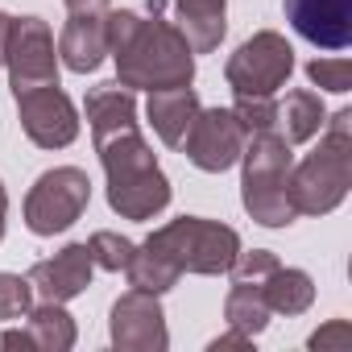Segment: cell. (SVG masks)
I'll use <instances>...</instances> for the list:
<instances>
[{
  "label": "cell",
  "instance_id": "obj_1",
  "mask_svg": "<svg viewBox=\"0 0 352 352\" xmlns=\"http://www.w3.org/2000/svg\"><path fill=\"white\" fill-rule=\"evenodd\" d=\"M87 124L108 170V204L124 220H149L170 204V183L157 170L145 137L137 133V104L124 83L87 91Z\"/></svg>",
  "mask_w": 352,
  "mask_h": 352
},
{
  "label": "cell",
  "instance_id": "obj_2",
  "mask_svg": "<svg viewBox=\"0 0 352 352\" xmlns=\"http://www.w3.org/2000/svg\"><path fill=\"white\" fill-rule=\"evenodd\" d=\"M104 30H108V50L116 54V71H120L116 83L145 87V91L191 83V75H195L191 46L157 13H153V21H141L129 9L104 13Z\"/></svg>",
  "mask_w": 352,
  "mask_h": 352
},
{
  "label": "cell",
  "instance_id": "obj_3",
  "mask_svg": "<svg viewBox=\"0 0 352 352\" xmlns=\"http://www.w3.org/2000/svg\"><path fill=\"white\" fill-rule=\"evenodd\" d=\"M348 120L352 112H336L327 120V137L323 145L294 170L286 174V199L294 208V216H323L331 212L348 187H352V137H348Z\"/></svg>",
  "mask_w": 352,
  "mask_h": 352
},
{
  "label": "cell",
  "instance_id": "obj_4",
  "mask_svg": "<svg viewBox=\"0 0 352 352\" xmlns=\"http://www.w3.org/2000/svg\"><path fill=\"white\" fill-rule=\"evenodd\" d=\"M245 208L257 224L282 228L294 220L286 199V174H290V145L270 129L245 141Z\"/></svg>",
  "mask_w": 352,
  "mask_h": 352
},
{
  "label": "cell",
  "instance_id": "obj_5",
  "mask_svg": "<svg viewBox=\"0 0 352 352\" xmlns=\"http://www.w3.org/2000/svg\"><path fill=\"white\" fill-rule=\"evenodd\" d=\"M153 249H162L179 274H228L232 257L241 253V236L228 228V224H216V220H195V216H183L166 228H157L149 236Z\"/></svg>",
  "mask_w": 352,
  "mask_h": 352
},
{
  "label": "cell",
  "instance_id": "obj_6",
  "mask_svg": "<svg viewBox=\"0 0 352 352\" xmlns=\"http://www.w3.org/2000/svg\"><path fill=\"white\" fill-rule=\"evenodd\" d=\"M87 199H91V183H87L83 170H75V166L46 170L42 179L34 183L30 199H25V224H30V232H38V236L67 232V228L83 216Z\"/></svg>",
  "mask_w": 352,
  "mask_h": 352
},
{
  "label": "cell",
  "instance_id": "obj_7",
  "mask_svg": "<svg viewBox=\"0 0 352 352\" xmlns=\"http://www.w3.org/2000/svg\"><path fill=\"white\" fill-rule=\"evenodd\" d=\"M290 71H294V50L274 30L249 38L228 58V83L236 96H274L290 79Z\"/></svg>",
  "mask_w": 352,
  "mask_h": 352
},
{
  "label": "cell",
  "instance_id": "obj_8",
  "mask_svg": "<svg viewBox=\"0 0 352 352\" xmlns=\"http://www.w3.org/2000/svg\"><path fill=\"white\" fill-rule=\"evenodd\" d=\"M245 141H249V133L241 129L236 112H228V108H199L179 149H183L199 170L220 174V170H228V166L245 153Z\"/></svg>",
  "mask_w": 352,
  "mask_h": 352
},
{
  "label": "cell",
  "instance_id": "obj_9",
  "mask_svg": "<svg viewBox=\"0 0 352 352\" xmlns=\"http://www.w3.org/2000/svg\"><path fill=\"white\" fill-rule=\"evenodd\" d=\"M5 63L13 67V91L58 83V58H54V38L42 17H21L9 25V46Z\"/></svg>",
  "mask_w": 352,
  "mask_h": 352
},
{
  "label": "cell",
  "instance_id": "obj_10",
  "mask_svg": "<svg viewBox=\"0 0 352 352\" xmlns=\"http://www.w3.org/2000/svg\"><path fill=\"white\" fill-rule=\"evenodd\" d=\"M17 108H21V129L42 149H63L79 133L75 104L58 91V83H42V87L17 91Z\"/></svg>",
  "mask_w": 352,
  "mask_h": 352
},
{
  "label": "cell",
  "instance_id": "obj_11",
  "mask_svg": "<svg viewBox=\"0 0 352 352\" xmlns=\"http://www.w3.org/2000/svg\"><path fill=\"white\" fill-rule=\"evenodd\" d=\"M112 344L133 348V352H162L166 348V323H162L157 294L129 290L112 307Z\"/></svg>",
  "mask_w": 352,
  "mask_h": 352
},
{
  "label": "cell",
  "instance_id": "obj_12",
  "mask_svg": "<svg viewBox=\"0 0 352 352\" xmlns=\"http://www.w3.org/2000/svg\"><path fill=\"white\" fill-rule=\"evenodd\" d=\"M286 17L319 50L352 46V0H286Z\"/></svg>",
  "mask_w": 352,
  "mask_h": 352
},
{
  "label": "cell",
  "instance_id": "obj_13",
  "mask_svg": "<svg viewBox=\"0 0 352 352\" xmlns=\"http://www.w3.org/2000/svg\"><path fill=\"white\" fill-rule=\"evenodd\" d=\"M91 282V253L87 245H67L50 261H38L30 270V286L42 302H67Z\"/></svg>",
  "mask_w": 352,
  "mask_h": 352
},
{
  "label": "cell",
  "instance_id": "obj_14",
  "mask_svg": "<svg viewBox=\"0 0 352 352\" xmlns=\"http://www.w3.org/2000/svg\"><path fill=\"white\" fill-rule=\"evenodd\" d=\"M5 348H42V352H67L75 344V323L63 311V302H42L38 311H30L25 327H13L0 336Z\"/></svg>",
  "mask_w": 352,
  "mask_h": 352
},
{
  "label": "cell",
  "instance_id": "obj_15",
  "mask_svg": "<svg viewBox=\"0 0 352 352\" xmlns=\"http://www.w3.org/2000/svg\"><path fill=\"white\" fill-rule=\"evenodd\" d=\"M58 54L71 71L87 75L104 63L108 54V30H104V13H71L63 38H58Z\"/></svg>",
  "mask_w": 352,
  "mask_h": 352
},
{
  "label": "cell",
  "instance_id": "obj_16",
  "mask_svg": "<svg viewBox=\"0 0 352 352\" xmlns=\"http://www.w3.org/2000/svg\"><path fill=\"white\" fill-rule=\"evenodd\" d=\"M199 112V96L183 83V87H162V91H149V124L157 129V137L170 145V149H179L191 120Z\"/></svg>",
  "mask_w": 352,
  "mask_h": 352
},
{
  "label": "cell",
  "instance_id": "obj_17",
  "mask_svg": "<svg viewBox=\"0 0 352 352\" xmlns=\"http://www.w3.org/2000/svg\"><path fill=\"white\" fill-rule=\"evenodd\" d=\"M174 9H179V30L191 46V54H208L220 46L224 38V0H174Z\"/></svg>",
  "mask_w": 352,
  "mask_h": 352
},
{
  "label": "cell",
  "instance_id": "obj_18",
  "mask_svg": "<svg viewBox=\"0 0 352 352\" xmlns=\"http://www.w3.org/2000/svg\"><path fill=\"white\" fill-rule=\"evenodd\" d=\"M282 124V141L286 145H298V141H311L319 129H323V104L315 91H290L286 104H278V120Z\"/></svg>",
  "mask_w": 352,
  "mask_h": 352
},
{
  "label": "cell",
  "instance_id": "obj_19",
  "mask_svg": "<svg viewBox=\"0 0 352 352\" xmlns=\"http://www.w3.org/2000/svg\"><path fill=\"white\" fill-rule=\"evenodd\" d=\"M261 294L270 302V311H282V315H302L315 298V286L302 270H274L265 282H261Z\"/></svg>",
  "mask_w": 352,
  "mask_h": 352
},
{
  "label": "cell",
  "instance_id": "obj_20",
  "mask_svg": "<svg viewBox=\"0 0 352 352\" xmlns=\"http://www.w3.org/2000/svg\"><path fill=\"white\" fill-rule=\"evenodd\" d=\"M124 270H129L133 290H149V294H162V290H170L174 282H179V265H174L162 249H153L149 241L141 249H133Z\"/></svg>",
  "mask_w": 352,
  "mask_h": 352
},
{
  "label": "cell",
  "instance_id": "obj_21",
  "mask_svg": "<svg viewBox=\"0 0 352 352\" xmlns=\"http://www.w3.org/2000/svg\"><path fill=\"white\" fill-rule=\"evenodd\" d=\"M224 315H228V323H232L236 331L257 336V331L265 327V319H270V302H265V294H261V282H236L232 294H228Z\"/></svg>",
  "mask_w": 352,
  "mask_h": 352
},
{
  "label": "cell",
  "instance_id": "obj_22",
  "mask_svg": "<svg viewBox=\"0 0 352 352\" xmlns=\"http://www.w3.org/2000/svg\"><path fill=\"white\" fill-rule=\"evenodd\" d=\"M236 120H241V129L249 133V137H257V133H270L274 129V120H278V104L270 100V96H236Z\"/></svg>",
  "mask_w": 352,
  "mask_h": 352
},
{
  "label": "cell",
  "instance_id": "obj_23",
  "mask_svg": "<svg viewBox=\"0 0 352 352\" xmlns=\"http://www.w3.org/2000/svg\"><path fill=\"white\" fill-rule=\"evenodd\" d=\"M87 253H91V265H104V270H124L129 257H133V241L116 236V232H96L87 241Z\"/></svg>",
  "mask_w": 352,
  "mask_h": 352
},
{
  "label": "cell",
  "instance_id": "obj_24",
  "mask_svg": "<svg viewBox=\"0 0 352 352\" xmlns=\"http://www.w3.org/2000/svg\"><path fill=\"white\" fill-rule=\"evenodd\" d=\"M34 307V286L30 278L17 274H0V319H21Z\"/></svg>",
  "mask_w": 352,
  "mask_h": 352
},
{
  "label": "cell",
  "instance_id": "obj_25",
  "mask_svg": "<svg viewBox=\"0 0 352 352\" xmlns=\"http://www.w3.org/2000/svg\"><path fill=\"white\" fill-rule=\"evenodd\" d=\"M307 75H311V83L327 87V91H348L352 87V63L348 58H315L307 67Z\"/></svg>",
  "mask_w": 352,
  "mask_h": 352
},
{
  "label": "cell",
  "instance_id": "obj_26",
  "mask_svg": "<svg viewBox=\"0 0 352 352\" xmlns=\"http://www.w3.org/2000/svg\"><path fill=\"white\" fill-rule=\"evenodd\" d=\"M348 340H352V327H348V323H331L327 331H315V336H311V348H327V344H340V348H344Z\"/></svg>",
  "mask_w": 352,
  "mask_h": 352
},
{
  "label": "cell",
  "instance_id": "obj_27",
  "mask_svg": "<svg viewBox=\"0 0 352 352\" xmlns=\"http://www.w3.org/2000/svg\"><path fill=\"white\" fill-rule=\"evenodd\" d=\"M71 13H108V0H67Z\"/></svg>",
  "mask_w": 352,
  "mask_h": 352
},
{
  "label": "cell",
  "instance_id": "obj_28",
  "mask_svg": "<svg viewBox=\"0 0 352 352\" xmlns=\"http://www.w3.org/2000/svg\"><path fill=\"white\" fill-rule=\"evenodd\" d=\"M9 25H13V17H5V13H0V67H5V46H9Z\"/></svg>",
  "mask_w": 352,
  "mask_h": 352
},
{
  "label": "cell",
  "instance_id": "obj_29",
  "mask_svg": "<svg viewBox=\"0 0 352 352\" xmlns=\"http://www.w3.org/2000/svg\"><path fill=\"white\" fill-rule=\"evenodd\" d=\"M5 208H9V195H5V187H0V236H5Z\"/></svg>",
  "mask_w": 352,
  "mask_h": 352
}]
</instances>
